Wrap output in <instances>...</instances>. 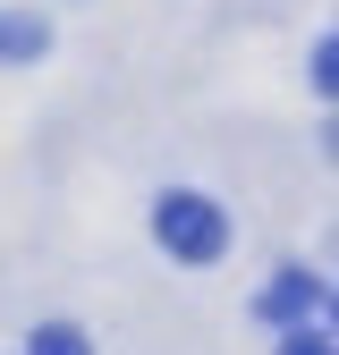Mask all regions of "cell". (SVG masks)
Wrapping results in <instances>:
<instances>
[{
	"label": "cell",
	"instance_id": "obj_1",
	"mask_svg": "<svg viewBox=\"0 0 339 355\" xmlns=\"http://www.w3.org/2000/svg\"><path fill=\"white\" fill-rule=\"evenodd\" d=\"M153 237L179 254V262H221L229 220H221V203H204V195H161L153 203Z\"/></svg>",
	"mask_w": 339,
	"mask_h": 355
},
{
	"label": "cell",
	"instance_id": "obj_2",
	"mask_svg": "<svg viewBox=\"0 0 339 355\" xmlns=\"http://www.w3.org/2000/svg\"><path fill=\"white\" fill-rule=\"evenodd\" d=\"M263 322H280V330H306L314 313H322V288H314V271H280L272 288H263V304H254Z\"/></svg>",
	"mask_w": 339,
	"mask_h": 355
},
{
	"label": "cell",
	"instance_id": "obj_3",
	"mask_svg": "<svg viewBox=\"0 0 339 355\" xmlns=\"http://www.w3.org/2000/svg\"><path fill=\"white\" fill-rule=\"evenodd\" d=\"M26 355H94V347H85V330H76V322H42Z\"/></svg>",
	"mask_w": 339,
	"mask_h": 355
},
{
	"label": "cell",
	"instance_id": "obj_4",
	"mask_svg": "<svg viewBox=\"0 0 339 355\" xmlns=\"http://www.w3.org/2000/svg\"><path fill=\"white\" fill-rule=\"evenodd\" d=\"M0 51H9V60H34L42 51V26L34 17H0Z\"/></svg>",
	"mask_w": 339,
	"mask_h": 355
},
{
	"label": "cell",
	"instance_id": "obj_5",
	"mask_svg": "<svg viewBox=\"0 0 339 355\" xmlns=\"http://www.w3.org/2000/svg\"><path fill=\"white\" fill-rule=\"evenodd\" d=\"M280 355H339V347H331V338L306 322V330H288V338H280Z\"/></svg>",
	"mask_w": 339,
	"mask_h": 355
},
{
	"label": "cell",
	"instance_id": "obj_6",
	"mask_svg": "<svg viewBox=\"0 0 339 355\" xmlns=\"http://www.w3.org/2000/svg\"><path fill=\"white\" fill-rule=\"evenodd\" d=\"M314 85H322V94H339V42H322V51H314Z\"/></svg>",
	"mask_w": 339,
	"mask_h": 355
},
{
	"label": "cell",
	"instance_id": "obj_7",
	"mask_svg": "<svg viewBox=\"0 0 339 355\" xmlns=\"http://www.w3.org/2000/svg\"><path fill=\"white\" fill-rule=\"evenodd\" d=\"M331 153H339V127H331Z\"/></svg>",
	"mask_w": 339,
	"mask_h": 355
},
{
	"label": "cell",
	"instance_id": "obj_8",
	"mask_svg": "<svg viewBox=\"0 0 339 355\" xmlns=\"http://www.w3.org/2000/svg\"><path fill=\"white\" fill-rule=\"evenodd\" d=\"M331 313H339V296H331Z\"/></svg>",
	"mask_w": 339,
	"mask_h": 355
}]
</instances>
